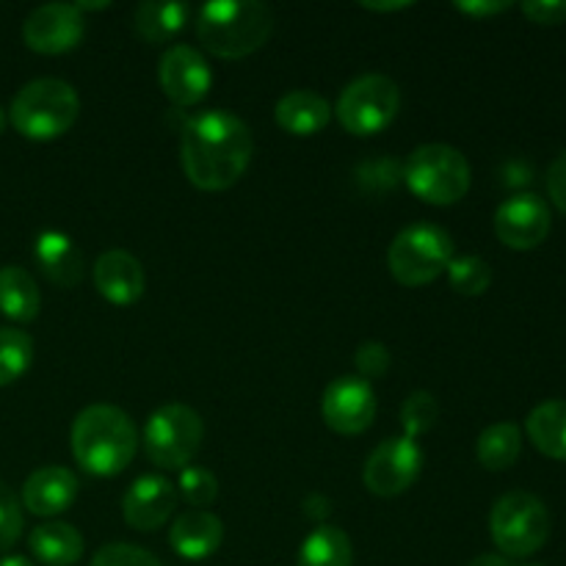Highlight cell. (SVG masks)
Returning a JSON list of instances; mask_svg holds the SVG:
<instances>
[{"label": "cell", "mask_w": 566, "mask_h": 566, "mask_svg": "<svg viewBox=\"0 0 566 566\" xmlns=\"http://www.w3.org/2000/svg\"><path fill=\"white\" fill-rule=\"evenodd\" d=\"M354 363H357V370H359V379L370 381V379H381V376L390 370V352H387L385 343H363V346L357 348V357H354Z\"/></svg>", "instance_id": "33"}, {"label": "cell", "mask_w": 566, "mask_h": 566, "mask_svg": "<svg viewBox=\"0 0 566 566\" xmlns=\"http://www.w3.org/2000/svg\"><path fill=\"white\" fill-rule=\"evenodd\" d=\"M158 77L166 97L180 108L202 103L213 83V72H210L205 55L188 44H175L166 50L158 66Z\"/></svg>", "instance_id": "14"}, {"label": "cell", "mask_w": 566, "mask_h": 566, "mask_svg": "<svg viewBox=\"0 0 566 566\" xmlns=\"http://www.w3.org/2000/svg\"><path fill=\"white\" fill-rule=\"evenodd\" d=\"M94 287L105 302L127 307L144 296L147 274H144V265L138 263V258H133L130 252L111 249V252L99 254L97 263H94Z\"/></svg>", "instance_id": "16"}, {"label": "cell", "mask_w": 566, "mask_h": 566, "mask_svg": "<svg viewBox=\"0 0 566 566\" xmlns=\"http://www.w3.org/2000/svg\"><path fill=\"white\" fill-rule=\"evenodd\" d=\"M490 531L503 556L528 558L551 536V512L531 492H509L492 506Z\"/></svg>", "instance_id": "7"}, {"label": "cell", "mask_w": 566, "mask_h": 566, "mask_svg": "<svg viewBox=\"0 0 566 566\" xmlns=\"http://www.w3.org/2000/svg\"><path fill=\"white\" fill-rule=\"evenodd\" d=\"M42 296H39L36 280L20 265H3L0 269V313L17 324H28L39 315Z\"/></svg>", "instance_id": "23"}, {"label": "cell", "mask_w": 566, "mask_h": 566, "mask_svg": "<svg viewBox=\"0 0 566 566\" xmlns=\"http://www.w3.org/2000/svg\"><path fill=\"white\" fill-rule=\"evenodd\" d=\"M321 415H324V423L337 434H363L374 426L376 418L374 387L359 376H340L321 396Z\"/></svg>", "instance_id": "11"}, {"label": "cell", "mask_w": 566, "mask_h": 566, "mask_svg": "<svg viewBox=\"0 0 566 566\" xmlns=\"http://www.w3.org/2000/svg\"><path fill=\"white\" fill-rule=\"evenodd\" d=\"M274 119L291 136H315L329 125L332 105L313 88H293L276 103Z\"/></svg>", "instance_id": "19"}, {"label": "cell", "mask_w": 566, "mask_h": 566, "mask_svg": "<svg viewBox=\"0 0 566 566\" xmlns=\"http://www.w3.org/2000/svg\"><path fill=\"white\" fill-rule=\"evenodd\" d=\"M352 539L337 525H318L298 551V566H352Z\"/></svg>", "instance_id": "25"}, {"label": "cell", "mask_w": 566, "mask_h": 566, "mask_svg": "<svg viewBox=\"0 0 566 566\" xmlns=\"http://www.w3.org/2000/svg\"><path fill=\"white\" fill-rule=\"evenodd\" d=\"M512 9L509 0H470V3H457V11L470 17H492V14H501V11Z\"/></svg>", "instance_id": "36"}, {"label": "cell", "mask_w": 566, "mask_h": 566, "mask_svg": "<svg viewBox=\"0 0 566 566\" xmlns=\"http://www.w3.org/2000/svg\"><path fill=\"white\" fill-rule=\"evenodd\" d=\"M205 423L197 409L186 403H166L149 415L144 426V451L164 470H182L202 446Z\"/></svg>", "instance_id": "8"}, {"label": "cell", "mask_w": 566, "mask_h": 566, "mask_svg": "<svg viewBox=\"0 0 566 566\" xmlns=\"http://www.w3.org/2000/svg\"><path fill=\"white\" fill-rule=\"evenodd\" d=\"M551 208L536 193H514L495 210V235L503 247L528 252L551 232Z\"/></svg>", "instance_id": "13"}, {"label": "cell", "mask_w": 566, "mask_h": 566, "mask_svg": "<svg viewBox=\"0 0 566 566\" xmlns=\"http://www.w3.org/2000/svg\"><path fill=\"white\" fill-rule=\"evenodd\" d=\"M448 280L451 287L462 296H481V293L490 291L492 285V269L484 258L479 254H462V258H453L448 265Z\"/></svg>", "instance_id": "28"}, {"label": "cell", "mask_w": 566, "mask_h": 566, "mask_svg": "<svg viewBox=\"0 0 566 566\" xmlns=\"http://www.w3.org/2000/svg\"><path fill=\"white\" fill-rule=\"evenodd\" d=\"M33 258L53 285L75 287L83 280V254L64 232H42L33 247Z\"/></svg>", "instance_id": "20"}, {"label": "cell", "mask_w": 566, "mask_h": 566, "mask_svg": "<svg viewBox=\"0 0 566 566\" xmlns=\"http://www.w3.org/2000/svg\"><path fill=\"white\" fill-rule=\"evenodd\" d=\"M3 127H6V116H3V111H0V133H3Z\"/></svg>", "instance_id": "41"}, {"label": "cell", "mask_w": 566, "mask_h": 566, "mask_svg": "<svg viewBox=\"0 0 566 566\" xmlns=\"http://www.w3.org/2000/svg\"><path fill=\"white\" fill-rule=\"evenodd\" d=\"M252 153V130L230 111H205L182 127V171L199 191H227L235 186L247 175Z\"/></svg>", "instance_id": "1"}, {"label": "cell", "mask_w": 566, "mask_h": 566, "mask_svg": "<svg viewBox=\"0 0 566 566\" xmlns=\"http://www.w3.org/2000/svg\"><path fill=\"white\" fill-rule=\"evenodd\" d=\"M302 512L307 520L324 523V520L332 514V501L326 495H307L302 503Z\"/></svg>", "instance_id": "37"}, {"label": "cell", "mask_w": 566, "mask_h": 566, "mask_svg": "<svg viewBox=\"0 0 566 566\" xmlns=\"http://www.w3.org/2000/svg\"><path fill=\"white\" fill-rule=\"evenodd\" d=\"M138 448V431L130 415L111 403H92L72 423V457L97 479L127 470Z\"/></svg>", "instance_id": "2"}, {"label": "cell", "mask_w": 566, "mask_h": 566, "mask_svg": "<svg viewBox=\"0 0 566 566\" xmlns=\"http://www.w3.org/2000/svg\"><path fill=\"white\" fill-rule=\"evenodd\" d=\"M31 553L48 566H72L83 558V536L70 523H44L31 531Z\"/></svg>", "instance_id": "21"}, {"label": "cell", "mask_w": 566, "mask_h": 566, "mask_svg": "<svg viewBox=\"0 0 566 566\" xmlns=\"http://www.w3.org/2000/svg\"><path fill=\"white\" fill-rule=\"evenodd\" d=\"M77 490H81V481L72 470L59 468V464L39 468L22 484V506L36 517H55L75 503Z\"/></svg>", "instance_id": "17"}, {"label": "cell", "mask_w": 566, "mask_h": 566, "mask_svg": "<svg viewBox=\"0 0 566 566\" xmlns=\"http://www.w3.org/2000/svg\"><path fill=\"white\" fill-rule=\"evenodd\" d=\"M274 31V11L258 0H216L199 9L197 39L219 59L258 53Z\"/></svg>", "instance_id": "3"}, {"label": "cell", "mask_w": 566, "mask_h": 566, "mask_svg": "<svg viewBox=\"0 0 566 566\" xmlns=\"http://www.w3.org/2000/svg\"><path fill=\"white\" fill-rule=\"evenodd\" d=\"M224 539V523L205 509H188L171 523L169 545L177 556L188 562H202L213 556Z\"/></svg>", "instance_id": "18"}, {"label": "cell", "mask_w": 566, "mask_h": 566, "mask_svg": "<svg viewBox=\"0 0 566 566\" xmlns=\"http://www.w3.org/2000/svg\"><path fill=\"white\" fill-rule=\"evenodd\" d=\"M523 14L536 25H562L566 22V0H528Z\"/></svg>", "instance_id": "34"}, {"label": "cell", "mask_w": 566, "mask_h": 566, "mask_svg": "<svg viewBox=\"0 0 566 566\" xmlns=\"http://www.w3.org/2000/svg\"><path fill=\"white\" fill-rule=\"evenodd\" d=\"M88 566H164L153 553H147L138 545H125V542H114L94 553Z\"/></svg>", "instance_id": "32"}, {"label": "cell", "mask_w": 566, "mask_h": 566, "mask_svg": "<svg viewBox=\"0 0 566 566\" xmlns=\"http://www.w3.org/2000/svg\"><path fill=\"white\" fill-rule=\"evenodd\" d=\"M440 420V403L429 390H415L401 407V426L409 440H418L420 434L431 431Z\"/></svg>", "instance_id": "29"}, {"label": "cell", "mask_w": 566, "mask_h": 566, "mask_svg": "<svg viewBox=\"0 0 566 566\" xmlns=\"http://www.w3.org/2000/svg\"><path fill=\"white\" fill-rule=\"evenodd\" d=\"M525 431L536 451L566 462V401L539 403L525 420Z\"/></svg>", "instance_id": "24"}, {"label": "cell", "mask_w": 566, "mask_h": 566, "mask_svg": "<svg viewBox=\"0 0 566 566\" xmlns=\"http://www.w3.org/2000/svg\"><path fill=\"white\" fill-rule=\"evenodd\" d=\"M403 182L429 205H457L470 191V164L451 144H423L403 164Z\"/></svg>", "instance_id": "5"}, {"label": "cell", "mask_w": 566, "mask_h": 566, "mask_svg": "<svg viewBox=\"0 0 566 566\" xmlns=\"http://www.w3.org/2000/svg\"><path fill=\"white\" fill-rule=\"evenodd\" d=\"M22 534V506L11 486L0 479V553L11 551Z\"/></svg>", "instance_id": "31"}, {"label": "cell", "mask_w": 566, "mask_h": 566, "mask_svg": "<svg viewBox=\"0 0 566 566\" xmlns=\"http://www.w3.org/2000/svg\"><path fill=\"white\" fill-rule=\"evenodd\" d=\"M523 566H539V564H523Z\"/></svg>", "instance_id": "42"}, {"label": "cell", "mask_w": 566, "mask_h": 566, "mask_svg": "<svg viewBox=\"0 0 566 566\" xmlns=\"http://www.w3.org/2000/svg\"><path fill=\"white\" fill-rule=\"evenodd\" d=\"M520 451H523V434H520V426L509 423V420L484 429L475 442V457L492 473L512 468L520 459Z\"/></svg>", "instance_id": "26"}, {"label": "cell", "mask_w": 566, "mask_h": 566, "mask_svg": "<svg viewBox=\"0 0 566 566\" xmlns=\"http://www.w3.org/2000/svg\"><path fill=\"white\" fill-rule=\"evenodd\" d=\"M86 33V20L75 3H44L22 22V39L33 53L61 55L77 48Z\"/></svg>", "instance_id": "12"}, {"label": "cell", "mask_w": 566, "mask_h": 566, "mask_svg": "<svg viewBox=\"0 0 566 566\" xmlns=\"http://www.w3.org/2000/svg\"><path fill=\"white\" fill-rule=\"evenodd\" d=\"M188 14L191 9L177 0H144L133 14V28L144 42L164 44L186 28Z\"/></svg>", "instance_id": "22"}, {"label": "cell", "mask_w": 566, "mask_h": 566, "mask_svg": "<svg viewBox=\"0 0 566 566\" xmlns=\"http://www.w3.org/2000/svg\"><path fill=\"white\" fill-rule=\"evenodd\" d=\"M175 509L177 490L169 479H164V475H142L138 481H133L125 501H122L125 523L130 525L133 531H142V534L158 531L160 525L169 523Z\"/></svg>", "instance_id": "15"}, {"label": "cell", "mask_w": 566, "mask_h": 566, "mask_svg": "<svg viewBox=\"0 0 566 566\" xmlns=\"http://www.w3.org/2000/svg\"><path fill=\"white\" fill-rule=\"evenodd\" d=\"M470 566H512L506 556H497V553H481L479 558H473Z\"/></svg>", "instance_id": "38"}, {"label": "cell", "mask_w": 566, "mask_h": 566, "mask_svg": "<svg viewBox=\"0 0 566 566\" xmlns=\"http://www.w3.org/2000/svg\"><path fill=\"white\" fill-rule=\"evenodd\" d=\"M177 486H180L188 506L193 509L210 506V503L219 497V481H216V475L205 468H182Z\"/></svg>", "instance_id": "30"}, {"label": "cell", "mask_w": 566, "mask_h": 566, "mask_svg": "<svg viewBox=\"0 0 566 566\" xmlns=\"http://www.w3.org/2000/svg\"><path fill=\"white\" fill-rule=\"evenodd\" d=\"M81 114V97L59 77H39L25 83L11 99L9 119L31 142H53L64 136Z\"/></svg>", "instance_id": "4"}, {"label": "cell", "mask_w": 566, "mask_h": 566, "mask_svg": "<svg viewBox=\"0 0 566 566\" xmlns=\"http://www.w3.org/2000/svg\"><path fill=\"white\" fill-rule=\"evenodd\" d=\"M0 566H33V564L22 556H6L0 558Z\"/></svg>", "instance_id": "40"}, {"label": "cell", "mask_w": 566, "mask_h": 566, "mask_svg": "<svg viewBox=\"0 0 566 566\" xmlns=\"http://www.w3.org/2000/svg\"><path fill=\"white\" fill-rule=\"evenodd\" d=\"M547 193H551L553 205L566 216V149L547 169Z\"/></svg>", "instance_id": "35"}, {"label": "cell", "mask_w": 566, "mask_h": 566, "mask_svg": "<svg viewBox=\"0 0 566 566\" xmlns=\"http://www.w3.org/2000/svg\"><path fill=\"white\" fill-rule=\"evenodd\" d=\"M33 363V340L20 329L0 326V387L20 379Z\"/></svg>", "instance_id": "27"}, {"label": "cell", "mask_w": 566, "mask_h": 566, "mask_svg": "<svg viewBox=\"0 0 566 566\" xmlns=\"http://www.w3.org/2000/svg\"><path fill=\"white\" fill-rule=\"evenodd\" d=\"M453 254V238L442 227L409 224L396 235V241L387 249V269L392 280L407 287H423L434 282L437 276L446 274Z\"/></svg>", "instance_id": "6"}, {"label": "cell", "mask_w": 566, "mask_h": 566, "mask_svg": "<svg viewBox=\"0 0 566 566\" xmlns=\"http://www.w3.org/2000/svg\"><path fill=\"white\" fill-rule=\"evenodd\" d=\"M401 92L387 75H363L348 83L337 99V122L352 136H376L396 122Z\"/></svg>", "instance_id": "9"}, {"label": "cell", "mask_w": 566, "mask_h": 566, "mask_svg": "<svg viewBox=\"0 0 566 566\" xmlns=\"http://www.w3.org/2000/svg\"><path fill=\"white\" fill-rule=\"evenodd\" d=\"M363 9H368V11H401V9H409V3H363Z\"/></svg>", "instance_id": "39"}, {"label": "cell", "mask_w": 566, "mask_h": 566, "mask_svg": "<svg viewBox=\"0 0 566 566\" xmlns=\"http://www.w3.org/2000/svg\"><path fill=\"white\" fill-rule=\"evenodd\" d=\"M423 470V451L409 437H392L376 446L365 462L363 481L368 492L379 497L403 495L415 481L420 479Z\"/></svg>", "instance_id": "10"}]
</instances>
